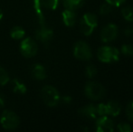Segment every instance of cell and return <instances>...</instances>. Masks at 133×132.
I'll use <instances>...</instances> for the list:
<instances>
[{
	"label": "cell",
	"mask_w": 133,
	"mask_h": 132,
	"mask_svg": "<svg viewBox=\"0 0 133 132\" xmlns=\"http://www.w3.org/2000/svg\"><path fill=\"white\" fill-rule=\"evenodd\" d=\"M119 53H121L117 48L105 45L99 48L97 52V57L102 62L110 64V62H115L119 60Z\"/></svg>",
	"instance_id": "obj_1"
},
{
	"label": "cell",
	"mask_w": 133,
	"mask_h": 132,
	"mask_svg": "<svg viewBox=\"0 0 133 132\" xmlns=\"http://www.w3.org/2000/svg\"><path fill=\"white\" fill-rule=\"evenodd\" d=\"M84 93L90 100H98L105 96V88L101 83L96 81H89L84 87Z\"/></svg>",
	"instance_id": "obj_2"
},
{
	"label": "cell",
	"mask_w": 133,
	"mask_h": 132,
	"mask_svg": "<svg viewBox=\"0 0 133 132\" xmlns=\"http://www.w3.org/2000/svg\"><path fill=\"white\" fill-rule=\"evenodd\" d=\"M98 25V18L92 13H86L80 21V30L84 35H90L93 33Z\"/></svg>",
	"instance_id": "obj_3"
},
{
	"label": "cell",
	"mask_w": 133,
	"mask_h": 132,
	"mask_svg": "<svg viewBox=\"0 0 133 132\" xmlns=\"http://www.w3.org/2000/svg\"><path fill=\"white\" fill-rule=\"evenodd\" d=\"M41 97L44 103L49 107H54L60 101V93L57 89L51 85L44 86L41 91Z\"/></svg>",
	"instance_id": "obj_4"
},
{
	"label": "cell",
	"mask_w": 133,
	"mask_h": 132,
	"mask_svg": "<svg viewBox=\"0 0 133 132\" xmlns=\"http://www.w3.org/2000/svg\"><path fill=\"white\" fill-rule=\"evenodd\" d=\"M0 123L2 127L7 130H14L17 129L20 124L19 117L11 110H4L0 117Z\"/></svg>",
	"instance_id": "obj_5"
},
{
	"label": "cell",
	"mask_w": 133,
	"mask_h": 132,
	"mask_svg": "<svg viewBox=\"0 0 133 132\" xmlns=\"http://www.w3.org/2000/svg\"><path fill=\"white\" fill-rule=\"evenodd\" d=\"M74 55L75 58L82 61H89L92 57V52L87 43L79 41L74 44Z\"/></svg>",
	"instance_id": "obj_6"
},
{
	"label": "cell",
	"mask_w": 133,
	"mask_h": 132,
	"mask_svg": "<svg viewBox=\"0 0 133 132\" xmlns=\"http://www.w3.org/2000/svg\"><path fill=\"white\" fill-rule=\"evenodd\" d=\"M20 51H21L23 56L26 57V58H31L37 53L38 46H37V44L35 43V40H33L30 37H27L21 42Z\"/></svg>",
	"instance_id": "obj_7"
},
{
	"label": "cell",
	"mask_w": 133,
	"mask_h": 132,
	"mask_svg": "<svg viewBox=\"0 0 133 132\" xmlns=\"http://www.w3.org/2000/svg\"><path fill=\"white\" fill-rule=\"evenodd\" d=\"M118 34H119V29L117 25L114 24H109L102 29L100 37L102 42L110 43L117 38Z\"/></svg>",
	"instance_id": "obj_8"
},
{
	"label": "cell",
	"mask_w": 133,
	"mask_h": 132,
	"mask_svg": "<svg viewBox=\"0 0 133 132\" xmlns=\"http://www.w3.org/2000/svg\"><path fill=\"white\" fill-rule=\"evenodd\" d=\"M95 128L98 132H111L114 130L113 120L108 116H100L96 119Z\"/></svg>",
	"instance_id": "obj_9"
},
{
	"label": "cell",
	"mask_w": 133,
	"mask_h": 132,
	"mask_svg": "<svg viewBox=\"0 0 133 132\" xmlns=\"http://www.w3.org/2000/svg\"><path fill=\"white\" fill-rule=\"evenodd\" d=\"M78 113L80 116L89 119V120H95L98 117L96 105H93V104H87V105L82 107L78 110Z\"/></svg>",
	"instance_id": "obj_10"
},
{
	"label": "cell",
	"mask_w": 133,
	"mask_h": 132,
	"mask_svg": "<svg viewBox=\"0 0 133 132\" xmlns=\"http://www.w3.org/2000/svg\"><path fill=\"white\" fill-rule=\"evenodd\" d=\"M53 35H54L53 30L45 26L41 27L40 29L36 30V32H35V37H36V39L42 43H48L53 38Z\"/></svg>",
	"instance_id": "obj_11"
},
{
	"label": "cell",
	"mask_w": 133,
	"mask_h": 132,
	"mask_svg": "<svg viewBox=\"0 0 133 132\" xmlns=\"http://www.w3.org/2000/svg\"><path fill=\"white\" fill-rule=\"evenodd\" d=\"M63 16V21L66 26L72 27L76 23V14L74 10H69L65 9L62 14Z\"/></svg>",
	"instance_id": "obj_12"
},
{
	"label": "cell",
	"mask_w": 133,
	"mask_h": 132,
	"mask_svg": "<svg viewBox=\"0 0 133 132\" xmlns=\"http://www.w3.org/2000/svg\"><path fill=\"white\" fill-rule=\"evenodd\" d=\"M106 110H107V116L117 117L121 113V107L118 101L110 100L108 103H106Z\"/></svg>",
	"instance_id": "obj_13"
},
{
	"label": "cell",
	"mask_w": 133,
	"mask_h": 132,
	"mask_svg": "<svg viewBox=\"0 0 133 132\" xmlns=\"http://www.w3.org/2000/svg\"><path fill=\"white\" fill-rule=\"evenodd\" d=\"M31 72L33 77L36 80H39V81H42V80H44L46 78L45 68L42 64H34L31 69Z\"/></svg>",
	"instance_id": "obj_14"
},
{
	"label": "cell",
	"mask_w": 133,
	"mask_h": 132,
	"mask_svg": "<svg viewBox=\"0 0 133 132\" xmlns=\"http://www.w3.org/2000/svg\"><path fill=\"white\" fill-rule=\"evenodd\" d=\"M84 3V0H63V6L69 10L75 11L76 9L82 6Z\"/></svg>",
	"instance_id": "obj_15"
},
{
	"label": "cell",
	"mask_w": 133,
	"mask_h": 132,
	"mask_svg": "<svg viewBox=\"0 0 133 132\" xmlns=\"http://www.w3.org/2000/svg\"><path fill=\"white\" fill-rule=\"evenodd\" d=\"M12 88L14 92L19 94H25L26 92V86L19 79H14L12 81Z\"/></svg>",
	"instance_id": "obj_16"
},
{
	"label": "cell",
	"mask_w": 133,
	"mask_h": 132,
	"mask_svg": "<svg viewBox=\"0 0 133 132\" xmlns=\"http://www.w3.org/2000/svg\"><path fill=\"white\" fill-rule=\"evenodd\" d=\"M10 35L13 39L19 40V39H22L24 36H25V30L20 26H15L11 29Z\"/></svg>",
	"instance_id": "obj_17"
},
{
	"label": "cell",
	"mask_w": 133,
	"mask_h": 132,
	"mask_svg": "<svg viewBox=\"0 0 133 132\" xmlns=\"http://www.w3.org/2000/svg\"><path fill=\"white\" fill-rule=\"evenodd\" d=\"M121 15L123 18L128 22H133V7L130 5L125 6L121 9Z\"/></svg>",
	"instance_id": "obj_18"
},
{
	"label": "cell",
	"mask_w": 133,
	"mask_h": 132,
	"mask_svg": "<svg viewBox=\"0 0 133 132\" xmlns=\"http://www.w3.org/2000/svg\"><path fill=\"white\" fill-rule=\"evenodd\" d=\"M42 5L50 10H55L59 5V0H41Z\"/></svg>",
	"instance_id": "obj_19"
},
{
	"label": "cell",
	"mask_w": 133,
	"mask_h": 132,
	"mask_svg": "<svg viewBox=\"0 0 133 132\" xmlns=\"http://www.w3.org/2000/svg\"><path fill=\"white\" fill-rule=\"evenodd\" d=\"M9 81V75L7 72L0 66V86H4Z\"/></svg>",
	"instance_id": "obj_20"
},
{
	"label": "cell",
	"mask_w": 133,
	"mask_h": 132,
	"mask_svg": "<svg viewBox=\"0 0 133 132\" xmlns=\"http://www.w3.org/2000/svg\"><path fill=\"white\" fill-rule=\"evenodd\" d=\"M97 72H98V70L94 65H88L86 66L85 68V74L86 77L89 78V79H92L95 76L97 75Z\"/></svg>",
	"instance_id": "obj_21"
},
{
	"label": "cell",
	"mask_w": 133,
	"mask_h": 132,
	"mask_svg": "<svg viewBox=\"0 0 133 132\" xmlns=\"http://www.w3.org/2000/svg\"><path fill=\"white\" fill-rule=\"evenodd\" d=\"M121 53L126 56H132L133 55V45L125 44L121 46Z\"/></svg>",
	"instance_id": "obj_22"
},
{
	"label": "cell",
	"mask_w": 133,
	"mask_h": 132,
	"mask_svg": "<svg viewBox=\"0 0 133 132\" xmlns=\"http://www.w3.org/2000/svg\"><path fill=\"white\" fill-rule=\"evenodd\" d=\"M112 10V5H110V4L105 3L103 5H101L100 8V14L102 16H106V15H109Z\"/></svg>",
	"instance_id": "obj_23"
},
{
	"label": "cell",
	"mask_w": 133,
	"mask_h": 132,
	"mask_svg": "<svg viewBox=\"0 0 133 132\" xmlns=\"http://www.w3.org/2000/svg\"><path fill=\"white\" fill-rule=\"evenodd\" d=\"M117 129L119 132H130L132 130L131 126H130L129 123H126V122H122V123L118 124Z\"/></svg>",
	"instance_id": "obj_24"
},
{
	"label": "cell",
	"mask_w": 133,
	"mask_h": 132,
	"mask_svg": "<svg viewBox=\"0 0 133 132\" xmlns=\"http://www.w3.org/2000/svg\"><path fill=\"white\" fill-rule=\"evenodd\" d=\"M97 114L98 116H107V110H106V104L105 103H100L96 105Z\"/></svg>",
	"instance_id": "obj_25"
},
{
	"label": "cell",
	"mask_w": 133,
	"mask_h": 132,
	"mask_svg": "<svg viewBox=\"0 0 133 132\" xmlns=\"http://www.w3.org/2000/svg\"><path fill=\"white\" fill-rule=\"evenodd\" d=\"M126 115L128 119L131 122H133V100L129 102L126 107Z\"/></svg>",
	"instance_id": "obj_26"
},
{
	"label": "cell",
	"mask_w": 133,
	"mask_h": 132,
	"mask_svg": "<svg viewBox=\"0 0 133 132\" xmlns=\"http://www.w3.org/2000/svg\"><path fill=\"white\" fill-rule=\"evenodd\" d=\"M106 3L110 4L112 6H119L126 2V0H105Z\"/></svg>",
	"instance_id": "obj_27"
},
{
	"label": "cell",
	"mask_w": 133,
	"mask_h": 132,
	"mask_svg": "<svg viewBox=\"0 0 133 132\" xmlns=\"http://www.w3.org/2000/svg\"><path fill=\"white\" fill-rule=\"evenodd\" d=\"M123 33L126 36H131V35H133V28L132 27H127L123 31Z\"/></svg>",
	"instance_id": "obj_28"
},
{
	"label": "cell",
	"mask_w": 133,
	"mask_h": 132,
	"mask_svg": "<svg viewBox=\"0 0 133 132\" xmlns=\"http://www.w3.org/2000/svg\"><path fill=\"white\" fill-rule=\"evenodd\" d=\"M63 100L64 103L66 104H70L71 102H72V98L70 97V96H64V97L63 98Z\"/></svg>",
	"instance_id": "obj_29"
},
{
	"label": "cell",
	"mask_w": 133,
	"mask_h": 132,
	"mask_svg": "<svg viewBox=\"0 0 133 132\" xmlns=\"http://www.w3.org/2000/svg\"><path fill=\"white\" fill-rule=\"evenodd\" d=\"M5 106V99L2 95H0V109Z\"/></svg>",
	"instance_id": "obj_30"
},
{
	"label": "cell",
	"mask_w": 133,
	"mask_h": 132,
	"mask_svg": "<svg viewBox=\"0 0 133 132\" xmlns=\"http://www.w3.org/2000/svg\"><path fill=\"white\" fill-rule=\"evenodd\" d=\"M2 17H3V14H2L1 10H0V20H1V19H2Z\"/></svg>",
	"instance_id": "obj_31"
}]
</instances>
